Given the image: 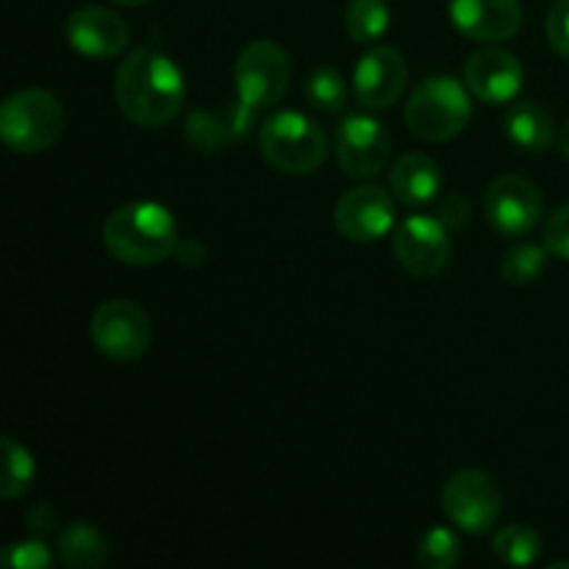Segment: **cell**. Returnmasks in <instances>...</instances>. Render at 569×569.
Segmentation results:
<instances>
[{
    "mask_svg": "<svg viewBox=\"0 0 569 569\" xmlns=\"http://www.w3.org/2000/svg\"><path fill=\"white\" fill-rule=\"evenodd\" d=\"M122 117L139 128H164L181 111L187 87L176 61L156 48H133L114 81Z\"/></svg>",
    "mask_w": 569,
    "mask_h": 569,
    "instance_id": "cell-1",
    "label": "cell"
},
{
    "mask_svg": "<svg viewBox=\"0 0 569 569\" xmlns=\"http://www.w3.org/2000/svg\"><path fill=\"white\" fill-rule=\"evenodd\" d=\"M178 226L156 200H133L103 222V244L120 264L153 267L176 256Z\"/></svg>",
    "mask_w": 569,
    "mask_h": 569,
    "instance_id": "cell-2",
    "label": "cell"
},
{
    "mask_svg": "<svg viewBox=\"0 0 569 569\" xmlns=\"http://www.w3.org/2000/svg\"><path fill=\"white\" fill-rule=\"evenodd\" d=\"M233 81H237V103L231 106V114L239 133L248 137L261 111L281 103L287 94L289 81H292L287 50L270 39H256L239 53Z\"/></svg>",
    "mask_w": 569,
    "mask_h": 569,
    "instance_id": "cell-3",
    "label": "cell"
},
{
    "mask_svg": "<svg viewBox=\"0 0 569 569\" xmlns=\"http://www.w3.org/2000/svg\"><path fill=\"white\" fill-rule=\"evenodd\" d=\"M64 128V106L48 89H20L0 106V139L11 153H44L59 142Z\"/></svg>",
    "mask_w": 569,
    "mask_h": 569,
    "instance_id": "cell-4",
    "label": "cell"
},
{
    "mask_svg": "<svg viewBox=\"0 0 569 569\" xmlns=\"http://www.w3.org/2000/svg\"><path fill=\"white\" fill-rule=\"evenodd\" d=\"M261 159L287 176H309L328 159V133L300 111H278L259 128Z\"/></svg>",
    "mask_w": 569,
    "mask_h": 569,
    "instance_id": "cell-5",
    "label": "cell"
},
{
    "mask_svg": "<svg viewBox=\"0 0 569 569\" xmlns=\"http://www.w3.org/2000/svg\"><path fill=\"white\" fill-rule=\"evenodd\" d=\"M470 117V89L453 76L426 78L406 103V126L422 142L456 139L467 128Z\"/></svg>",
    "mask_w": 569,
    "mask_h": 569,
    "instance_id": "cell-6",
    "label": "cell"
},
{
    "mask_svg": "<svg viewBox=\"0 0 569 569\" xmlns=\"http://www.w3.org/2000/svg\"><path fill=\"white\" fill-rule=\"evenodd\" d=\"M442 511L459 531L481 537L498 526L500 511H503V495L489 472L467 467L445 481Z\"/></svg>",
    "mask_w": 569,
    "mask_h": 569,
    "instance_id": "cell-7",
    "label": "cell"
},
{
    "mask_svg": "<svg viewBox=\"0 0 569 569\" xmlns=\"http://www.w3.org/2000/svg\"><path fill=\"white\" fill-rule=\"evenodd\" d=\"M89 333H92L94 348H98L106 359L120 361V365L142 359L150 348V339H153L148 311L126 298H114L100 303L92 315Z\"/></svg>",
    "mask_w": 569,
    "mask_h": 569,
    "instance_id": "cell-8",
    "label": "cell"
},
{
    "mask_svg": "<svg viewBox=\"0 0 569 569\" xmlns=\"http://www.w3.org/2000/svg\"><path fill=\"white\" fill-rule=\"evenodd\" d=\"M333 150L345 176L367 181L387 167L392 156V137L378 117L350 114L337 126Z\"/></svg>",
    "mask_w": 569,
    "mask_h": 569,
    "instance_id": "cell-9",
    "label": "cell"
},
{
    "mask_svg": "<svg viewBox=\"0 0 569 569\" xmlns=\"http://www.w3.org/2000/svg\"><path fill=\"white\" fill-rule=\"evenodd\" d=\"M395 261L415 278H433L450 264L448 228L431 214H415L395 226L392 233Z\"/></svg>",
    "mask_w": 569,
    "mask_h": 569,
    "instance_id": "cell-10",
    "label": "cell"
},
{
    "mask_svg": "<svg viewBox=\"0 0 569 569\" xmlns=\"http://www.w3.org/2000/svg\"><path fill=\"white\" fill-rule=\"evenodd\" d=\"M483 211L492 231L500 237H528L542 220V198L528 178L500 176L489 183Z\"/></svg>",
    "mask_w": 569,
    "mask_h": 569,
    "instance_id": "cell-11",
    "label": "cell"
},
{
    "mask_svg": "<svg viewBox=\"0 0 569 569\" xmlns=\"http://www.w3.org/2000/svg\"><path fill=\"white\" fill-rule=\"evenodd\" d=\"M395 198L381 187H356L339 198L333 226L348 242L370 244L395 231Z\"/></svg>",
    "mask_w": 569,
    "mask_h": 569,
    "instance_id": "cell-12",
    "label": "cell"
},
{
    "mask_svg": "<svg viewBox=\"0 0 569 569\" xmlns=\"http://www.w3.org/2000/svg\"><path fill=\"white\" fill-rule=\"evenodd\" d=\"M406 81H409V67L403 53L389 44H376L361 56L353 70L356 100L367 111H387L400 100Z\"/></svg>",
    "mask_w": 569,
    "mask_h": 569,
    "instance_id": "cell-13",
    "label": "cell"
},
{
    "mask_svg": "<svg viewBox=\"0 0 569 569\" xmlns=\"http://www.w3.org/2000/svg\"><path fill=\"white\" fill-rule=\"evenodd\" d=\"M64 37L72 50L87 59H114L131 42L128 22L103 6H81L64 22Z\"/></svg>",
    "mask_w": 569,
    "mask_h": 569,
    "instance_id": "cell-14",
    "label": "cell"
},
{
    "mask_svg": "<svg viewBox=\"0 0 569 569\" xmlns=\"http://www.w3.org/2000/svg\"><path fill=\"white\" fill-rule=\"evenodd\" d=\"M520 59L503 48H483L467 59L465 64V83L470 94L481 103L503 106L520 94L522 89Z\"/></svg>",
    "mask_w": 569,
    "mask_h": 569,
    "instance_id": "cell-15",
    "label": "cell"
},
{
    "mask_svg": "<svg viewBox=\"0 0 569 569\" xmlns=\"http://www.w3.org/2000/svg\"><path fill=\"white\" fill-rule=\"evenodd\" d=\"M450 20L476 42L498 44L522 26L520 0H450Z\"/></svg>",
    "mask_w": 569,
    "mask_h": 569,
    "instance_id": "cell-16",
    "label": "cell"
},
{
    "mask_svg": "<svg viewBox=\"0 0 569 569\" xmlns=\"http://www.w3.org/2000/svg\"><path fill=\"white\" fill-rule=\"evenodd\" d=\"M392 192L409 209H422L442 194V170L426 153H406L392 167Z\"/></svg>",
    "mask_w": 569,
    "mask_h": 569,
    "instance_id": "cell-17",
    "label": "cell"
},
{
    "mask_svg": "<svg viewBox=\"0 0 569 569\" xmlns=\"http://www.w3.org/2000/svg\"><path fill=\"white\" fill-rule=\"evenodd\" d=\"M506 137L522 153H545L556 142L553 117L533 100H520L503 117Z\"/></svg>",
    "mask_w": 569,
    "mask_h": 569,
    "instance_id": "cell-18",
    "label": "cell"
},
{
    "mask_svg": "<svg viewBox=\"0 0 569 569\" xmlns=\"http://www.w3.org/2000/svg\"><path fill=\"white\" fill-rule=\"evenodd\" d=\"M59 559L72 569H100L109 561L111 550L103 533L92 522H72L59 533Z\"/></svg>",
    "mask_w": 569,
    "mask_h": 569,
    "instance_id": "cell-19",
    "label": "cell"
},
{
    "mask_svg": "<svg viewBox=\"0 0 569 569\" xmlns=\"http://www.w3.org/2000/svg\"><path fill=\"white\" fill-rule=\"evenodd\" d=\"M187 142L192 144L200 153H220L228 142L233 139H242L237 122H233L231 109H228L226 117L214 114V111H192L187 117Z\"/></svg>",
    "mask_w": 569,
    "mask_h": 569,
    "instance_id": "cell-20",
    "label": "cell"
},
{
    "mask_svg": "<svg viewBox=\"0 0 569 569\" xmlns=\"http://www.w3.org/2000/svg\"><path fill=\"white\" fill-rule=\"evenodd\" d=\"M0 450H3V476H0V498L17 500L31 489L33 478H37V461H33L31 450L14 437L6 433L0 439Z\"/></svg>",
    "mask_w": 569,
    "mask_h": 569,
    "instance_id": "cell-21",
    "label": "cell"
},
{
    "mask_svg": "<svg viewBox=\"0 0 569 569\" xmlns=\"http://www.w3.org/2000/svg\"><path fill=\"white\" fill-rule=\"evenodd\" d=\"M492 550L503 565L528 567L542 553V537L526 522H515V526H506L495 533Z\"/></svg>",
    "mask_w": 569,
    "mask_h": 569,
    "instance_id": "cell-22",
    "label": "cell"
},
{
    "mask_svg": "<svg viewBox=\"0 0 569 569\" xmlns=\"http://www.w3.org/2000/svg\"><path fill=\"white\" fill-rule=\"evenodd\" d=\"M306 98L317 111L339 114L348 106V81L337 67H315L306 78Z\"/></svg>",
    "mask_w": 569,
    "mask_h": 569,
    "instance_id": "cell-23",
    "label": "cell"
},
{
    "mask_svg": "<svg viewBox=\"0 0 569 569\" xmlns=\"http://www.w3.org/2000/svg\"><path fill=\"white\" fill-rule=\"evenodd\" d=\"M548 248L545 244L533 242H520L503 256L500 261V272H503V281L511 287H528V283L539 281L548 267Z\"/></svg>",
    "mask_w": 569,
    "mask_h": 569,
    "instance_id": "cell-24",
    "label": "cell"
},
{
    "mask_svg": "<svg viewBox=\"0 0 569 569\" xmlns=\"http://www.w3.org/2000/svg\"><path fill=\"white\" fill-rule=\"evenodd\" d=\"M348 37L353 42L370 44L387 33L389 28V9L383 0H350L348 14H345Z\"/></svg>",
    "mask_w": 569,
    "mask_h": 569,
    "instance_id": "cell-25",
    "label": "cell"
},
{
    "mask_svg": "<svg viewBox=\"0 0 569 569\" xmlns=\"http://www.w3.org/2000/svg\"><path fill=\"white\" fill-rule=\"evenodd\" d=\"M417 561L426 569H453L461 561V542L450 528H428L417 545Z\"/></svg>",
    "mask_w": 569,
    "mask_h": 569,
    "instance_id": "cell-26",
    "label": "cell"
},
{
    "mask_svg": "<svg viewBox=\"0 0 569 569\" xmlns=\"http://www.w3.org/2000/svg\"><path fill=\"white\" fill-rule=\"evenodd\" d=\"M0 561L11 569H48L53 565V553H50L44 539L31 537L28 542L6 545L3 553H0Z\"/></svg>",
    "mask_w": 569,
    "mask_h": 569,
    "instance_id": "cell-27",
    "label": "cell"
},
{
    "mask_svg": "<svg viewBox=\"0 0 569 569\" xmlns=\"http://www.w3.org/2000/svg\"><path fill=\"white\" fill-rule=\"evenodd\" d=\"M542 244L550 256L569 261V203L559 206L542 226Z\"/></svg>",
    "mask_w": 569,
    "mask_h": 569,
    "instance_id": "cell-28",
    "label": "cell"
},
{
    "mask_svg": "<svg viewBox=\"0 0 569 569\" xmlns=\"http://www.w3.org/2000/svg\"><path fill=\"white\" fill-rule=\"evenodd\" d=\"M545 33H548L550 48L559 56L569 59V0H556L545 20Z\"/></svg>",
    "mask_w": 569,
    "mask_h": 569,
    "instance_id": "cell-29",
    "label": "cell"
},
{
    "mask_svg": "<svg viewBox=\"0 0 569 569\" xmlns=\"http://www.w3.org/2000/svg\"><path fill=\"white\" fill-rule=\"evenodd\" d=\"M470 200L465 198L461 192H448L442 198H437V220L442 222L448 231H459L470 222Z\"/></svg>",
    "mask_w": 569,
    "mask_h": 569,
    "instance_id": "cell-30",
    "label": "cell"
},
{
    "mask_svg": "<svg viewBox=\"0 0 569 569\" xmlns=\"http://www.w3.org/2000/svg\"><path fill=\"white\" fill-rule=\"evenodd\" d=\"M59 526V515L50 503H37L26 515V531L37 539H48Z\"/></svg>",
    "mask_w": 569,
    "mask_h": 569,
    "instance_id": "cell-31",
    "label": "cell"
},
{
    "mask_svg": "<svg viewBox=\"0 0 569 569\" xmlns=\"http://www.w3.org/2000/svg\"><path fill=\"white\" fill-rule=\"evenodd\" d=\"M176 256L183 267H200L206 261V248L200 242H194V239H181L176 248Z\"/></svg>",
    "mask_w": 569,
    "mask_h": 569,
    "instance_id": "cell-32",
    "label": "cell"
},
{
    "mask_svg": "<svg viewBox=\"0 0 569 569\" xmlns=\"http://www.w3.org/2000/svg\"><path fill=\"white\" fill-rule=\"evenodd\" d=\"M559 150L565 153V159L569 161V120L565 122V128L559 131Z\"/></svg>",
    "mask_w": 569,
    "mask_h": 569,
    "instance_id": "cell-33",
    "label": "cell"
},
{
    "mask_svg": "<svg viewBox=\"0 0 569 569\" xmlns=\"http://www.w3.org/2000/svg\"><path fill=\"white\" fill-rule=\"evenodd\" d=\"M111 3H120V6H144L150 0H111Z\"/></svg>",
    "mask_w": 569,
    "mask_h": 569,
    "instance_id": "cell-34",
    "label": "cell"
}]
</instances>
